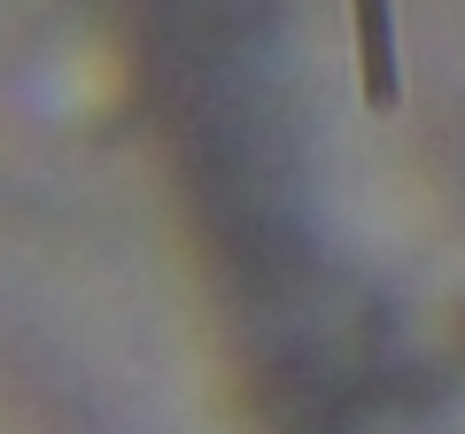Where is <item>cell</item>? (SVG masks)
I'll return each instance as SVG.
<instances>
[{"label":"cell","mask_w":465,"mask_h":434,"mask_svg":"<svg viewBox=\"0 0 465 434\" xmlns=\"http://www.w3.org/2000/svg\"><path fill=\"white\" fill-rule=\"evenodd\" d=\"M357 16V78H365V109H396L403 70H396V8L388 0H349Z\"/></svg>","instance_id":"obj_1"}]
</instances>
